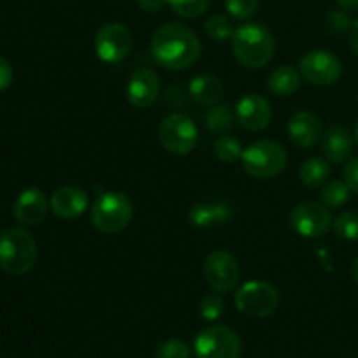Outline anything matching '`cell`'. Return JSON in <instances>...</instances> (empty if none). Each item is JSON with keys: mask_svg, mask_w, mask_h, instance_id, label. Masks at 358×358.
Listing matches in <instances>:
<instances>
[{"mask_svg": "<svg viewBox=\"0 0 358 358\" xmlns=\"http://www.w3.org/2000/svg\"><path fill=\"white\" fill-rule=\"evenodd\" d=\"M224 7L231 17L245 21L257 13L259 0H224Z\"/></svg>", "mask_w": 358, "mask_h": 358, "instance_id": "f1b7e54d", "label": "cell"}, {"mask_svg": "<svg viewBox=\"0 0 358 358\" xmlns=\"http://www.w3.org/2000/svg\"><path fill=\"white\" fill-rule=\"evenodd\" d=\"M189 94L192 100L203 107H213L222 100L224 84L212 73H199L189 83Z\"/></svg>", "mask_w": 358, "mask_h": 358, "instance_id": "d6986e66", "label": "cell"}, {"mask_svg": "<svg viewBox=\"0 0 358 358\" xmlns=\"http://www.w3.org/2000/svg\"><path fill=\"white\" fill-rule=\"evenodd\" d=\"M159 77L150 69H138L126 84L128 101L136 108H147L159 96Z\"/></svg>", "mask_w": 358, "mask_h": 358, "instance_id": "5bb4252c", "label": "cell"}, {"mask_svg": "<svg viewBox=\"0 0 358 358\" xmlns=\"http://www.w3.org/2000/svg\"><path fill=\"white\" fill-rule=\"evenodd\" d=\"M301 72L292 65H280L269 73L268 87L276 96H290L301 86Z\"/></svg>", "mask_w": 358, "mask_h": 358, "instance_id": "44dd1931", "label": "cell"}, {"mask_svg": "<svg viewBox=\"0 0 358 358\" xmlns=\"http://www.w3.org/2000/svg\"><path fill=\"white\" fill-rule=\"evenodd\" d=\"M233 208L229 203H198L189 210V222L194 227H212L229 222Z\"/></svg>", "mask_w": 358, "mask_h": 358, "instance_id": "ac0fdd59", "label": "cell"}, {"mask_svg": "<svg viewBox=\"0 0 358 358\" xmlns=\"http://www.w3.org/2000/svg\"><path fill=\"white\" fill-rule=\"evenodd\" d=\"M90 199L87 194L79 187L73 185H65L52 192L49 199V208L56 217L63 220H73L86 212Z\"/></svg>", "mask_w": 358, "mask_h": 358, "instance_id": "2e32d148", "label": "cell"}, {"mask_svg": "<svg viewBox=\"0 0 358 358\" xmlns=\"http://www.w3.org/2000/svg\"><path fill=\"white\" fill-rule=\"evenodd\" d=\"M191 350L187 343L180 339H166L156 348V358H189Z\"/></svg>", "mask_w": 358, "mask_h": 358, "instance_id": "4dcf8cb0", "label": "cell"}, {"mask_svg": "<svg viewBox=\"0 0 358 358\" xmlns=\"http://www.w3.org/2000/svg\"><path fill=\"white\" fill-rule=\"evenodd\" d=\"M331 164L324 157H310L303 163L299 171L301 182L308 187H320L331 177Z\"/></svg>", "mask_w": 358, "mask_h": 358, "instance_id": "7402d4cb", "label": "cell"}, {"mask_svg": "<svg viewBox=\"0 0 358 358\" xmlns=\"http://www.w3.org/2000/svg\"><path fill=\"white\" fill-rule=\"evenodd\" d=\"M345 182L348 184L350 191L358 194V157H353L345 166Z\"/></svg>", "mask_w": 358, "mask_h": 358, "instance_id": "d6a6232c", "label": "cell"}, {"mask_svg": "<svg viewBox=\"0 0 358 358\" xmlns=\"http://www.w3.org/2000/svg\"><path fill=\"white\" fill-rule=\"evenodd\" d=\"M133 219V205L124 192L107 191L91 206V222L103 234H119Z\"/></svg>", "mask_w": 358, "mask_h": 358, "instance_id": "277c9868", "label": "cell"}, {"mask_svg": "<svg viewBox=\"0 0 358 358\" xmlns=\"http://www.w3.org/2000/svg\"><path fill=\"white\" fill-rule=\"evenodd\" d=\"M198 310H199V315H201L203 320L215 322L222 317L226 306H224L222 297L213 296L212 294V296H205L201 301H199Z\"/></svg>", "mask_w": 358, "mask_h": 358, "instance_id": "f546056e", "label": "cell"}, {"mask_svg": "<svg viewBox=\"0 0 358 358\" xmlns=\"http://www.w3.org/2000/svg\"><path fill=\"white\" fill-rule=\"evenodd\" d=\"M168 6L177 16L192 20L206 13L210 0H168Z\"/></svg>", "mask_w": 358, "mask_h": 358, "instance_id": "4316f807", "label": "cell"}, {"mask_svg": "<svg viewBox=\"0 0 358 358\" xmlns=\"http://www.w3.org/2000/svg\"><path fill=\"white\" fill-rule=\"evenodd\" d=\"M233 55L247 69H262L275 55V37L266 24L259 21L243 23L231 38Z\"/></svg>", "mask_w": 358, "mask_h": 358, "instance_id": "7a4b0ae2", "label": "cell"}, {"mask_svg": "<svg viewBox=\"0 0 358 358\" xmlns=\"http://www.w3.org/2000/svg\"><path fill=\"white\" fill-rule=\"evenodd\" d=\"M352 273H353V280H355V282H357V285H358V255H357L355 262H353Z\"/></svg>", "mask_w": 358, "mask_h": 358, "instance_id": "74e56055", "label": "cell"}, {"mask_svg": "<svg viewBox=\"0 0 358 358\" xmlns=\"http://www.w3.org/2000/svg\"><path fill=\"white\" fill-rule=\"evenodd\" d=\"M290 142L299 149H310L315 143H318L322 136L320 119L313 112L301 110L290 117L289 126H287Z\"/></svg>", "mask_w": 358, "mask_h": 358, "instance_id": "e0dca14e", "label": "cell"}, {"mask_svg": "<svg viewBox=\"0 0 358 358\" xmlns=\"http://www.w3.org/2000/svg\"><path fill=\"white\" fill-rule=\"evenodd\" d=\"M203 275L217 294H229L238 285L240 266L233 254L226 250H215L206 257Z\"/></svg>", "mask_w": 358, "mask_h": 358, "instance_id": "7c38bea8", "label": "cell"}, {"mask_svg": "<svg viewBox=\"0 0 358 358\" xmlns=\"http://www.w3.org/2000/svg\"><path fill=\"white\" fill-rule=\"evenodd\" d=\"M273 110L269 101L259 93H248L238 101L236 121L241 128L250 131H261L271 122Z\"/></svg>", "mask_w": 358, "mask_h": 358, "instance_id": "4fadbf2b", "label": "cell"}, {"mask_svg": "<svg viewBox=\"0 0 358 358\" xmlns=\"http://www.w3.org/2000/svg\"><path fill=\"white\" fill-rule=\"evenodd\" d=\"M159 142L170 154L185 156L198 143V126L185 114L168 115L159 126Z\"/></svg>", "mask_w": 358, "mask_h": 358, "instance_id": "ba28073f", "label": "cell"}, {"mask_svg": "<svg viewBox=\"0 0 358 358\" xmlns=\"http://www.w3.org/2000/svg\"><path fill=\"white\" fill-rule=\"evenodd\" d=\"M37 259V241L23 227L0 233V269L10 276L27 275Z\"/></svg>", "mask_w": 358, "mask_h": 358, "instance_id": "3957f363", "label": "cell"}, {"mask_svg": "<svg viewBox=\"0 0 358 358\" xmlns=\"http://www.w3.org/2000/svg\"><path fill=\"white\" fill-rule=\"evenodd\" d=\"M138 7L145 13H159L164 6L168 3V0H136Z\"/></svg>", "mask_w": 358, "mask_h": 358, "instance_id": "e575fe53", "label": "cell"}, {"mask_svg": "<svg viewBox=\"0 0 358 358\" xmlns=\"http://www.w3.org/2000/svg\"><path fill=\"white\" fill-rule=\"evenodd\" d=\"M299 72L315 86H331L343 73L341 59L327 49H313L301 58Z\"/></svg>", "mask_w": 358, "mask_h": 358, "instance_id": "30bf717a", "label": "cell"}, {"mask_svg": "<svg viewBox=\"0 0 358 358\" xmlns=\"http://www.w3.org/2000/svg\"><path fill=\"white\" fill-rule=\"evenodd\" d=\"M334 229L339 238L348 241L358 240V213L357 212H343L334 219Z\"/></svg>", "mask_w": 358, "mask_h": 358, "instance_id": "83f0119b", "label": "cell"}, {"mask_svg": "<svg viewBox=\"0 0 358 358\" xmlns=\"http://www.w3.org/2000/svg\"><path fill=\"white\" fill-rule=\"evenodd\" d=\"M287 159L289 154L285 147L275 140H257L243 149L241 154L243 170L259 180H268L282 173L287 166Z\"/></svg>", "mask_w": 358, "mask_h": 358, "instance_id": "5b68a950", "label": "cell"}, {"mask_svg": "<svg viewBox=\"0 0 358 358\" xmlns=\"http://www.w3.org/2000/svg\"><path fill=\"white\" fill-rule=\"evenodd\" d=\"M196 358H240V336L224 325L203 329L194 341Z\"/></svg>", "mask_w": 358, "mask_h": 358, "instance_id": "52a82bcc", "label": "cell"}, {"mask_svg": "<svg viewBox=\"0 0 358 358\" xmlns=\"http://www.w3.org/2000/svg\"><path fill=\"white\" fill-rule=\"evenodd\" d=\"M13 77H14L13 66H10V63L7 62L6 58L0 56V93L6 91L7 87L13 84Z\"/></svg>", "mask_w": 358, "mask_h": 358, "instance_id": "836d02e7", "label": "cell"}, {"mask_svg": "<svg viewBox=\"0 0 358 358\" xmlns=\"http://www.w3.org/2000/svg\"><path fill=\"white\" fill-rule=\"evenodd\" d=\"M290 226L303 238H320L334 226V219L325 205L304 201L299 203L290 213Z\"/></svg>", "mask_w": 358, "mask_h": 358, "instance_id": "8fae6325", "label": "cell"}, {"mask_svg": "<svg viewBox=\"0 0 358 358\" xmlns=\"http://www.w3.org/2000/svg\"><path fill=\"white\" fill-rule=\"evenodd\" d=\"M205 126L212 135H222L224 131L233 128L234 119H236V114L231 110V107L227 103L222 105H213L206 110L205 114Z\"/></svg>", "mask_w": 358, "mask_h": 358, "instance_id": "603a6c76", "label": "cell"}, {"mask_svg": "<svg viewBox=\"0 0 358 358\" xmlns=\"http://www.w3.org/2000/svg\"><path fill=\"white\" fill-rule=\"evenodd\" d=\"M350 45H352L353 52L358 58V17L352 23V28H350Z\"/></svg>", "mask_w": 358, "mask_h": 358, "instance_id": "d590c367", "label": "cell"}, {"mask_svg": "<svg viewBox=\"0 0 358 358\" xmlns=\"http://www.w3.org/2000/svg\"><path fill=\"white\" fill-rule=\"evenodd\" d=\"M353 21L350 20L348 13L345 9L343 10H331L327 16V24L331 30L338 31V34H343V31L350 30L352 28Z\"/></svg>", "mask_w": 358, "mask_h": 358, "instance_id": "1f68e13d", "label": "cell"}, {"mask_svg": "<svg viewBox=\"0 0 358 358\" xmlns=\"http://www.w3.org/2000/svg\"><path fill=\"white\" fill-rule=\"evenodd\" d=\"M234 31H236V28H234L233 21L222 14H213L205 21V34L213 42L229 41V38H233Z\"/></svg>", "mask_w": 358, "mask_h": 358, "instance_id": "d4e9b609", "label": "cell"}, {"mask_svg": "<svg viewBox=\"0 0 358 358\" xmlns=\"http://www.w3.org/2000/svg\"><path fill=\"white\" fill-rule=\"evenodd\" d=\"M322 150L331 163H343L353 150V136L343 126H332L322 138Z\"/></svg>", "mask_w": 358, "mask_h": 358, "instance_id": "ffe728a7", "label": "cell"}, {"mask_svg": "<svg viewBox=\"0 0 358 358\" xmlns=\"http://www.w3.org/2000/svg\"><path fill=\"white\" fill-rule=\"evenodd\" d=\"M350 192L352 191H350V187L346 182L327 180L324 184V187H322V192H320L322 205L327 206L329 210L339 208V206H343L350 199Z\"/></svg>", "mask_w": 358, "mask_h": 358, "instance_id": "cb8c5ba5", "label": "cell"}, {"mask_svg": "<svg viewBox=\"0 0 358 358\" xmlns=\"http://www.w3.org/2000/svg\"><path fill=\"white\" fill-rule=\"evenodd\" d=\"M355 140H357V143H358V119H357V124H355Z\"/></svg>", "mask_w": 358, "mask_h": 358, "instance_id": "f35d334b", "label": "cell"}, {"mask_svg": "<svg viewBox=\"0 0 358 358\" xmlns=\"http://www.w3.org/2000/svg\"><path fill=\"white\" fill-rule=\"evenodd\" d=\"M150 52L154 62L163 69L184 70L198 62L201 42L191 28L171 21L157 28L150 42Z\"/></svg>", "mask_w": 358, "mask_h": 358, "instance_id": "6da1fadb", "label": "cell"}, {"mask_svg": "<svg viewBox=\"0 0 358 358\" xmlns=\"http://www.w3.org/2000/svg\"><path fill=\"white\" fill-rule=\"evenodd\" d=\"M48 208L49 203L44 192L37 187H30L17 194L13 212L17 222L23 226H37L45 219Z\"/></svg>", "mask_w": 358, "mask_h": 358, "instance_id": "9a60e30c", "label": "cell"}, {"mask_svg": "<svg viewBox=\"0 0 358 358\" xmlns=\"http://www.w3.org/2000/svg\"><path fill=\"white\" fill-rule=\"evenodd\" d=\"M234 304L247 317L266 318L278 306V292L268 282L252 280L236 290Z\"/></svg>", "mask_w": 358, "mask_h": 358, "instance_id": "8992f818", "label": "cell"}, {"mask_svg": "<svg viewBox=\"0 0 358 358\" xmlns=\"http://www.w3.org/2000/svg\"><path fill=\"white\" fill-rule=\"evenodd\" d=\"M213 152L222 163H234V161L241 159L243 147H241L240 140H236L234 136L222 135L213 143Z\"/></svg>", "mask_w": 358, "mask_h": 358, "instance_id": "484cf974", "label": "cell"}, {"mask_svg": "<svg viewBox=\"0 0 358 358\" xmlns=\"http://www.w3.org/2000/svg\"><path fill=\"white\" fill-rule=\"evenodd\" d=\"M133 48V35L122 23H107L94 35V52L103 63H121Z\"/></svg>", "mask_w": 358, "mask_h": 358, "instance_id": "9c48e42d", "label": "cell"}, {"mask_svg": "<svg viewBox=\"0 0 358 358\" xmlns=\"http://www.w3.org/2000/svg\"><path fill=\"white\" fill-rule=\"evenodd\" d=\"M338 3L345 10H358V0H338Z\"/></svg>", "mask_w": 358, "mask_h": 358, "instance_id": "8d00e7d4", "label": "cell"}]
</instances>
